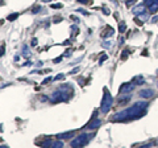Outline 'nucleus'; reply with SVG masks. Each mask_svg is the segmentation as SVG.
I'll use <instances>...</instances> for the list:
<instances>
[{
	"mask_svg": "<svg viewBox=\"0 0 158 148\" xmlns=\"http://www.w3.org/2000/svg\"><path fill=\"white\" fill-rule=\"evenodd\" d=\"M148 106H149V103L145 101L136 102L133 106L115 114L112 118V120L113 122H127V120H132V119H138V118H141L146 112Z\"/></svg>",
	"mask_w": 158,
	"mask_h": 148,
	"instance_id": "obj_1",
	"label": "nucleus"
},
{
	"mask_svg": "<svg viewBox=\"0 0 158 148\" xmlns=\"http://www.w3.org/2000/svg\"><path fill=\"white\" fill-rule=\"evenodd\" d=\"M69 91H73V89L66 85V86H61L58 89V90H56L53 93V94L50 95V101L53 103H57V102H65L69 99Z\"/></svg>",
	"mask_w": 158,
	"mask_h": 148,
	"instance_id": "obj_2",
	"label": "nucleus"
},
{
	"mask_svg": "<svg viewBox=\"0 0 158 148\" xmlns=\"http://www.w3.org/2000/svg\"><path fill=\"white\" fill-rule=\"evenodd\" d=\"M112 103H113V98L110 94V91L106 89L104 95H103V99H102V105H100V111L103 114H108V111H110L112 107Z\"/></svg>",
	"mask_w": 158,
	"mask_h": 148,
	"instance_id": "obj_3",
	"label": "nucleus"
},
{
	"mask_svg": "<svg viewBox=\"0 0 158 148\" xmlns=\"http://www.w3.org/2000/svg\"><path fill=\"white\" fill-rule=\"evenodd\" d=\"M91 137H92V135H90V134H81L78 137H75V139L71 140L70 146L74 147V148H77V147H85L87 143L90 141Z\"/></svg>",
	"mask_w": 158,
	"mask_h": 148,
	"instance_id": "obj_4",
	"label": "nucleus"
},
{
	"mask_svg": "<svg viewBox=\"0 0 158 148\" xmlns=\"http://www.w3.org/2000/svg\"><path fill=\"white\" fill-rule=\"evenodd\" d=\"M135 83H124L121 87H120V94H131L133 91V89H135Z\"/></svg>",
	"mask_w": 158,
	"mask_h": 148,
	"instance_id": "obj_5",
	"label": "nucleus"
},
{
	"mask_svg": "<svg viewBox=\"0 0 158 148\" xmlns=\"http://www.w3.org/2000/svg\"><path fill=\"white\" fill-rule=\"evenodd\" d=\"M100 126H102V120L100 119H94L92 122L88 123L85 128H87V130H96V128H99Z\"/></svg>",
	"mask_w": 158,
	"mask_h": 148,
	"instance_id": "obj_6",
	"label": "nucleus"
},
{
	"mask_svg": "<svg viewBox=\"0 0 158 148\" xmlns=\"http://www.w3.org/2000/svg\"><path fill=\"white\" fill-rule=\"evenodd\" d=\"M154 95V91L152 90V89H144V90L140 91V97L141 98H150Z\"/></svg>",
	"mask_w": 158,
	"mask_h": 148,
	"instance_id": "obj_7",
	"label": "nucleus"
},
{
	"mask_svg": "<svg viewBox=\"0 0 158 148\" xmlns=\"http://www.w3.org/2000/svg\"><path fill=\"white\" fill-rule=\"evenodd\" d=\"M132 12L138 16V15H141V13H146V9H145V6H137L132 9Z\"/></svg>",
	"mask_w": 158,
	"mask_h": 148,
	"instance_id": "obj_8",
	"label": "nucleus"
},
{
	"mask_svg": "<svg viewBox=\"0 0 158 148\" xmlns=\"http://www.w3.org/2000/svg\"><path fill=\"white\" fill-rule=\"evenodd\" d=\"M132 82L135 83L136 86H137V85H144L145 80H144V77H142V76H136V77L132 80Z\"/></svg>",
	"mask_w": 158,
	"mask_h": 148,
	"instance_id": "obj_9",
	"label": "nucleus"
},
{
	"mask_svg": "<svg viewBox=\"0 0 158 148\" xmlns=\"http://www.w3.org/2000/svg\"><path fill=\"white\" fill-rule=\"evenodd\" d=\"M74 135V131H70V132H62V134H58L57 135V139H69Z\"/></svg>",
	"mask_w": 158,
	"mask_h": 148,
	"instance_id": "obj_10",
	"label": "nucleus"
},
{
	"mask_svg": "<svg viewBox=\"0 0 158 148\" xmlns=\"http://www.w3.org/2000/svg\"><path fill=\"white\" fill-rule=\"evenodd\" d=\"M132 99V95H120V98H118V103H121V105H125V103H128Z\"/></svg>",
	"mask_w": 158,
	"mask_h": 148,
	"instance_id": "obj_11",
	"label": "nucleus"
},
{
	"mask_svg": "<svg viewBox=\"0 0 158 148\" xmlns=\"http://www.w3.org/2000/svg\"><path fill=\"white\" fill-rule=\"evenodd\" d=\"M149 11L152 12V13H154V12H157L158 11V0H154L150 6H149Z\"/></svg>",
	"mask_w": 158,
	"mask_h": 148,
	"instance_id": "obj_12",
	"label": "nucleus"
},
{
	"mask_svg": "<svg viewBox=\"0 0 158 148\" xmlns=\"http://www.w3.org/2000/svg\"><path fill=\"white\" fill-rule=\"evenodd\" d=\"M52 147H53V148H62V147H63V143L59 141V140L53 141V143H52Z\"/></svg>",
	"mask_w": 158,
	"mask_h": 148,
	"instance_id": "obj_13",
	"label": "nucleus"
},
{
	"mask_svg": "<svg viewBox=\"0 0 158 148\" xmlns=\"http://www.w3.org/2000/svg\"><path fill=\"white\" fill-rule=\"evenodd\" d=\"M29 54H31V53H29V49H28V46L24 45V46H23V56H24V57H28Z\"/></svg>",
	"mask_w": 158,
	"mask_h": 148,
	"instance_id": "obj_14",
	"label": "nucleus"
},
{
	"mask_svg": "<svg viewBox=\"0 0 158 148\" xmlns=\"http://www.w3.org/2000/svg\"><path fill=\"white\" fill-rule=\"evenodd\" d=\"M17 16H19L17 13H12V15H9V16H8V20L12 21V20H15V19H17Z\"/></svg>",
	"mask_w": 158,
	"mask_h": 148,
	"instance_id": "obj_15",
	"label": "nucleus"
},
{
	"mask_svg": "<svg viewBox=\"0 0 158 148\" xmlns=\"http://www.w3.org/2000/svg\"><path fill=\"white\" fill-rule=\"evenodd\" d=\"M103 46L104 48H110V46H112V41H104V44H103Z\"/></svg>",
	"mask_w": 158,
	"mask_h": 148,
	"instance_id": "obj_16",
	"label": "nucleus"
},
{
	"mask_svg": "<svg viewBox=\"0 0 158 148\" xmlns=\"http://www.w3.org/2000/svg\"><path fill=\"white\" fill-rule=\"evenodd\" d=\"M58 80H65V76H63V74H59V76L56 77V81H58Z\"/></svg>",
	"mask_w": 158,
	"mask_h": 148,
	"instance_id": "obj_17",
	"label": "nucleus"
},
{
	"mask_svg": "<svg viewBox=\"0 0 158 148\" xmlns=\"http://www.w3.org/2000/svg\"><path fill=\"white\" fill-rule=\"evenodd\" d=\"M107 60V56H106V54H104V56H103L102 58H100V61H99V62H100V63H103V62H104Z\"/></svg>",
	"mask_w": 158,
	"mask_h": 148,
	"instance_id": "obj_18",
	"label": "nucleus"
},
{
	"mask_svg": "<svg viewBox=\"0 0 158 148\" xmlns=\"http://www.w3.org/2000/svg\"><path fill=\"white\" fill-rule=\"evenodd\" d=\"M62 7V4H53L52 8H61Z\"/></svg>",
	"mask_w": 158,
	"mask_h": 148,
	"instance_id": "obj_19",
	"label": "nucleus"
},
{
	"mask_svg": "<svg viewBox=\"0 0 158 148\" xmlns=\"http://www.w3.org/2000/svg\"><path fill=\"white\" fill-rule=\"evenodd\" d=\"M153 2H154V0H145V4H146V6H150Z\"/></svg>",
	"mask_w": 158,
	"mask_h": 148,
	"instance_id": "obj_20",
	"label": "nucleus"
},
{
	"mask_svg": "<svg viewBox=\"0 0 158 148\" xmlns=\"http://www.w3.org/2000/svg\"><path fill=\"white\" fill-rule=\"evenodd\" d=\"M123 31H125V24H121L120 25V32H123Z\"/></svg>",
	"mask_w": 158,
	"mask_h": 148,
	"instance_id": "obj_21",
	"label": "nucleus"
},
{
	"mask_svg": "<svg viewBox=\"0 0 158 148\" xmlns=\"http://www.w3.org/2000/svg\"><path fill=\"white\" fill-rule=\"evenodd\" d=\"M77 72H79V67H75V69H74V70L71 72V74H74V73H77Z\"/></svg>",
	"mask_w": 158,
	"mask_h": 148,
	"instance_id": "obj_22",
	"label": "nucleus"
},
{
	"mask_svg": "<svg viewBox=\"0 0 158 148\" xmlns=\"http://www.w3.org/2000/svg\"><path fill=\"white\" fill-rule=\"evenodd\" d=\"M40 11V7H37V8H34L33 9V13H36V12H38Z\"/></svg>",
	"mask_w": 158,
	"mask_h": 148,
	"instance_id": "obj_23",
	"label": "nucleus"
},
{
	"mask_svg": "<svg viewBox=\"0 0 158 148\" xmlns=\"http://www.w3.org/2000/svg\"><path fill=\"white\" fill-rule=\"evenodd\" d=\"M157 20H158V16H154V17H153V20H152V21H153V23H156Z\"/></svg>",
	"mask_w": 158,
	"mask_h": 148,
	"instance_id": "obj_24",
	"label": "nucleus"
},
{
	"mask_svg": "<svg viewBox=\"0 0 158 148\" xmlns=\"http://www.w3.org/2000/svg\"><path fill=\"white\" fill-rule=\"evenodd\" d=\"M78 2H79V3H83V4H86V3H87V0H78Z\"/></svg>",
	"mask_w": 158,
	"mask_h": 148,
	"instance_id": "obj_25",
	"label": "nucleus"
},
{
	"mask_svg": "<svg viewBox=\"0 0 158 148\" xmlns=\"http://www.w3.org/2000/svg\"><path fill=\"white\" fill-rule=\"evenodd\" d=\"M36 44H37V40H36V38H34V40L32 41V45H36Z\"/></svg>",
	"mask_w": 158,
	"mask_h": 148,
	"instance_id": "obj_26",
	"label": "nucleus"
},
{
	"mask_svg": "<svg viewBox=\"0 0 158 148\" xmlns=\"http://www.w3.org/2000/svg\"><path fill=\"white\" fill-rule=\"evenodd\" d=\"M42 2H45V3H48V2H50V0H42Z\"/></svg>",
	"mask_w": 158,
	"mask_h": 148,
	"instance_id": "obj_27",
	"label": "nucleus"
}]
</instances>
